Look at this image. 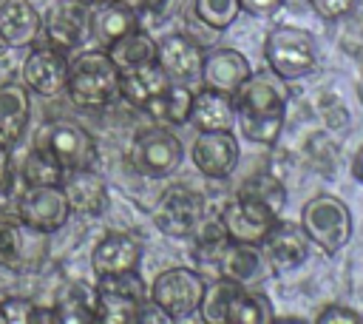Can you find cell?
<instances>
[{
    "label": "cell",
    "mask_w": 363,
    "mask_h": 324,
    "mask_svg": "<svg viewBox=\"0 0 363 324\" xmlns=\"http://www.w3.org/2000/svg\"><path fill=\"white\" fill-rule=\"evenodd\" d=\"M235 122L250 142L275 145L286 119V97L267 77L250 74V80L235 91Z\"/></svg>",
    "instance_id": "6da1fadb"
},
{
    "label": "cell",
    "mask_w": 363,
    "mask_h": 324,
    "mask_svg": "<svg viewBox=\"0 0 363 324\" xmlns=\"http://www.w3.org/2000/svg\"><path fill=\"white\" fill-rule=\"evenodd\" d=\"M201 318L207 324H272L275 313L264 290H252L233 279H218L216 287L204 290Z\"/></svg>",
    "instance_id": "7a4b0ae2"
},
{
    "label": "cell",
    "mask_w": 363,
    "mask_h": 324,
    "mask_svg": "<svg viewBox=\"0 0 363 324\" xmlns=\"http://www.w3.org/2000/svg\"><path fill=\"white\" fill-rule=\"evenodd\" d=\"M65 91L79 108H102L119 94V68L105 48L82 51L68 63Z\"/></svg>",
    "instance_id": "3957f363"
},
{
    "label": "cell",
    "mask_w": 363,
    "mask_h": 324,
    "mask_svg": "<svg viewBox=\"0 0 363 324\" xmlns=\"http://www.w3.org/2000/svg\"><path fill=\"white\" fill-rule=\"evenodd\" d=\"M309 239V244L320 247L323 253H340L352 239V210L343 199L332 193H318L301 207L298 222Z\"/></svg>",
    "instance_id": "277c9868"
},
{
    "label": "cell",
    "mask_w": 363,
    "mask_h": 324,
    "mask_svg": "<svg viewBox=\"0 0 363 324\" xmlns=\"http://www.w3.org/2000/svg\"><path fill=\"white\" fill-rule=\"evenodd\" d=\"M264 60L278 80H301L318 65L315 40L298 26H275L264 40Z\"/></svg>",
    "instance_id": "5b68a950"
},
{
    "label": "cell",
    "mask_w": 363,
    "mask_h": 324,
    "mask_svg": "<svg viewBox=\"0 0 363 324\" xmlns=\"http://www.w3.org/2000/svg\"><path fill=\"white\" fill-rule=\"evenodd\" d=\"M184 148L179 142V136L170 131V125H150L145 131H139L130 142V165L150 179H164L170 176L179 165H182Z\"/></svg>",
    "instance_id": "8992f818"
},
{
    "label": "cell",
    "mask_w": 363,
    "mask_h": 324,
    "mask_svg": "<svg viewBox=\"0 0 363 324\" xmlns=\"http://www.w3.org/2000/svg\"><path fill=\"white\" fill-rule=\"evenodd\" d=\"M204 279L193 267H167L150 284V298L164 310L170 321H184L199 313L204 298Z\"/></svg>",
    "instance_id": "52a82bcc"
},
{
    "label": "cell",
    "mask_w": 363,
    "mask_h": 324,
    "mask_svg": "<svg viewBox=\"0 0 363 324\" xmlns=\"http://www.w3.org/2000/svg\"><path fill=\"white\" fill-rule=\"evenodd\" d=\"M204 219V196L190 185H170L153 205V225L170 239H190Z\"/></svg>",
    "instance_id": "ba28073f"
},
{
    "label": "cell",
    "mask_w": 363,
    "mask_h": 324,
    "mask_svg": "<svg viewBox=\"0 0 363 324\" xmlns=\"http://www.w3.org/2000/svg\"><path fill=\"white\" fill-rule=\"evenodd\" d=\"M218 219H221L230 242L258 244L261 247V242L269 233V227L275 225L278 213L267 202H261V199H255L250 193H238L235 199H230L221 207V216Z\"/></svg>",
    "instance_id": "9c48e42d"
},
{
    "label": "cell",
    "mask_w": 363,
    "mask_h": 324,
    "mask_svg": "<svg viewBox=\"0 0 363 324\" xmlns=\"http://www.w3.org/2000/svg\"><path fill=\"white\" fill-rule=\"evenodd\" d=\"M17 216L37 233H57L68 222L71 205L62 185H28L17 202Z\"/></svg>",
    "instance_id": "30bf717a"
},
{
    "label": "cell",
    "mask_w": 363,
    "mask_h": 324,
    "mask_svg": "<svg viewBox=\"0 0 363 324\" xmlns=\"http://www.w3.org/2000/svg\"><path fill=\"white\" fill-rule=\"evenodd\" d=\"M88 11L85 0H54L45 11L43 31L48 43L60 51H74L88 40Z\"/></svg>",
    "instance_id": "8fae6325"
},
{
    "label": "cell",
    "mask_w": 363,
    "mask_h": 324,
    "mask_svg": "<svg viewBox=\"0 0 363 324\" xmlns=\"http://www.w3.org/2000/svg\"><path fill=\"white\" fill-rule=\"evenodd\" d=\"M190 156L201 176L224 179L238 165V139L233 131H199Z\"/></svg>",
    "instance_id": "7c38bea8"
},
{
    "label": "cell",
    "mask_w": 363,
    "mask_h": 324,
    "mask_svg": "<svg viewBox=\"0 0 363 324\" xmlns=\"http://www.w3.org/2000/svg\"><path fill=\"white\" fill-rule=\"evenodd\" d=\"M62 171H79V168H94L96 162V142L94 136L68 119H57L48 125V145H45Z\"/></svg>",
    "instance_id": "4fadbf2b"
},
{
    "label": "cell",
    "mask_w": 363,
    "mask_h": 324,
    "mask_svg": "<svg viewBox=\"0 0 363 324\" xmlns=\"http://www.w3.org/2000/svg\"><path fill=\"white\" fill-rule=\"evenodd\" d=\"M68 57L65 51L45 45V48H34L26 60H23V85L40 97H57L60 91H65L68 82Z\"/></svg>",
    "instance_id": "5bb4252c"
},
{
    "label": "cell",
    "mask_w": 363,
    "mask_h": 324,
    "mask_svg": "<svg viewBox=\"0 0 363 324\" xmlns=\"http://www.w3.org/2000/svg\"><path fill=\"white\" fill-rule=\"evenodd\" d=\"M204 51L184 34H167L156 40V63L170 82H199Z\"/></svg>",
    "instance_id": "9a60e30c"
},
{
    "label": "cell",
    "mask_w": 363,
    "mask_h": 324,
    "mask_svg": "<svg viewBox=\"0 0 363 324\" xmlns=\"http://www.w3.org/2000/svg\"><path fill=\"white\" fill-rule=\"evenodd\" d=\"M261 247H264V259L272 264V270H295L309 256V239H306L303 227L295 222H284V219H275V225L264 236Z\"/></svg>",
    "instance_id": "2e32d148"
},
{
    "label": "cell",
    "mask_w": 363,
    "mask_h": 324,
    "mask_svg": "<svg viewBox=\"0 0 363 324\" xmlns=\"http://www.w3.org/2000/svg\"><path fill=\"white\" fill-rule=\"evenodd\" d=\"M252 68L247 63V57L235 48H213L204 54L201 60V77L199 82L216 91H224L230 97H235V91L250 80Z\"/></svg>",
    "instance_id": "e0dca14e"
},
{
    "label": "cell",
    "mask_w": 363,
    "mask_h": 324,
    "mask_svg": "<svg viewBox=\"0 0 363 324\" xmlns=\"http://www.w3.org/2000/svg\"><path fill=\"white\" fill-rule=\"evenodd\" d=\"M142 242L130 233H119V230H111L105 233L94 253H91V267L96 276H111V273H125V270H136L139 261H142Z\"/></svg>",
    "instance_id": "ac0fdd59"
},
{
    "label": "cell",
    "mask_w": 363,
    "mask_h": 324,
    "mask_svg": "<svg viewBox=\"0 0 363 324\" xmlns=\"http://www.w3.org/2000/svg\"><path fill=\"white\" fill-rule=\"evenodd\" d=\"M139 26V11L116 3V0H99L88 11V37L96 43V48H108L122 34L133 31Z\"/></svg>",
    "instance_id": "d6986e66"
},
{
    "label": "cell",
    "mask_w": 363,
    "mask_h": 324,
    "mask_svg": "<svg viewBox=\"0 0 363 324\" xmlns=\"http://www.w3.org/2000/svg\"><path fill=\"white\" fill-rule=\"evenodd\" d=\"M62 190L68 196L71 210L82 216H99L108 207V185L94 168L65 171L62 173Z\"/></svg>",
    "instance_id": "ffe728a7"
},
{
    "label": "cell",
    "mask_w": 363,
    "mask_h": 324,
    "mask_svg": "<svg viewBox=\"0 0 363 324\" xmlns=\"http://www.w3.org/2000/svg\"><path fill=\"white\" fill-rule=\"evenodd\" d=\"M196 131H233L235 128V102L230 94L201 85L193 94L190 119Z\"/></svg>",
    "instance_id": "44dd1931"
},
{
    "label": "cell",
    "mask_w": 363,
    "mask_h": 324,
    "mask_svg": "<svg viewBox=\"0 0 363 324\" xmlns=\"http://www.w3.org/2000/svg\"><path fill=\"white\" fill-rule=\"evenodd\" d=\"M43 31V17L28 0H6L0 6V43L9 48H23Z\"/></svg>",
    "instance_id": "7402d4cb"
},
{
    "label": "cell",
    "mask_w": 363,
    "mask_h": 324,
    "mask_svg": "<svg viewBox=\"0 0 363 324\" xmlns=\"http://www.w3.org/2000/svg\"><path fill=\"white\" fill-rule=\"evenodd\" d=\"M193 105V88L184 82H167L159 94H153L145 102V114L159 125H184L190 119Z\"/></svg>",
    "instance_id": "603a6c76"
},
{
    "label": "cell",
    "mask_w": 363,
    "mask_h": 324,
    "mask_svg": "<svg viewBox=\"0 0 363 324\" xmlns=\"http://www.w3.org/2000/svg\"><path fill=\"white\" fill-rule=\"evenodd\" d=\"M264 256L258 253V244H241L230 242L218 256V273L224 279H233L238 284L252 287L264 276Z\"/></svg>",
    "instance_id": "cb8c5ba5"
},
{
    "label": "cell",
    "mask_w": 363,
    "mask_h": 324,
    "mask_svg": "<svg viewBox=\"0 0 363 324\" xmlns=\"http://www.w3.org/2000/svg\"><path fill=\"white\" fill-rule=\"evenodd\" d=\"M28 117H31L28 88L20 82H3L0 85V136L6 142H17L28 128Z\"/></svg>",
    "instance_id": "d4e9b609"
},
{
    "label": "cell",
    "mask_w": 363,
    "mask_h": 324,
    "mask_svg": "<svg viewBox=\"0 0 363 324\" xmlns=\"http://www.w3.org/2000/svg\"><path fill=\"white\" fill-rule=\"evenodd\" d=\"M108 57L116 63L119 71H130V68H142V65H150L156 63V40L142 31L139 26L128 34H122L116 43H111L108 48Z\"/></svg>",
    "instance_id": "484cf974"
},
{
    "label": "cell",
    "mask_w": 363,
    "mask_h": 324,
    "mask_svg": "<svg viewBox=\"0 0 363 324\" xmlns=\"http://www.w3.org/2000/svg\"><path fill=\"white\" fill-rule=\"evenodd\" d=\"M167 74L159 68V63L142 65V68H130V71H119V94L125 97V102H130L133 108H145V102L159 94L167 85Z\"/></svg>",
    "instance_id": "4316f807"
},
{
    "label": "cell",
    "mask_w": 363,
    "mask_h": 324,
    "mask_svg": "<svg viewBox=\"0 0 363 324\" xmlns=\"http://www.w3.org/2000/svg\"><path fill=\"white\" fill-rule=\"evenodd\" d=\"M57 310V318L60 321H68V324H96V290H85V284H77L71 287L60 304L54 307Z\"/></svg>",
    "instance_id": "83f0119b"
},
{
    "label": "cell",
    "mask_w": 363,
    "mask_h": 324,
    "mask_svg": "<svg viewBox=\"0 0 363 324\" xmlns=\"http://www.w3.org/2000/svg\"><path fill=\"white\" fill-rule=\"evenodd\" d=\"M23 182L28 185H62V165L48 148H31L23 162Z\"/></svg>",
    "instance_id": "f1b7e54d"
},
{
    "label": "cell",
    "mask_w": 363,
    "mask_h": 324,
    "mask_svg": "<svg viewBox=\"0 0 363 324\" xmlns=\"http://www.w3.org/2000/svg\"><path fill=\"white\" fill-rule=\"evenodd\" d=\"M0 313H3V324H57V310L51 307H40L34 304L31 298H6L0 304Z\"/></svg>",
    "instance_id": "f546056e"
},
{
    "label": "cell",
    "mask_w": 363,
    "mask_h": 324,
    "mask_svg": "<svg viewBox=\"0 0 363 324\" xmlns=\"http://www.w3.org/2000/svg\"><path fill=\"white\" fill-rule=\"evenodd\" d=\"M99 284L96 290L102 293H113L130 301H145L150 296V287L145 284V279L139 276V270H125V273H111V276H96Z\"/></svg>",
    "instance_id": "4dcf8cb0"
},
{
    "label": "cell",
    "mask_w": 363,
    "mask_h": 324,
    "mask_svg": "<svg viewBox=\"0 0 363 324\" xmlns=\"http://www.w3.org/2000/svg\"><path fill=\"white\" fill-rule=\"evenodd\" d=\"M238 11H241L238 0H193V14H196L204 26H210V28H216V31L230 28V26L235 23Z\"/></svg>",
    "instance_id": "1f68e13d"
},
{
    "label": "cell",
    "mask_w": 363,
    "mask_h": 324,
    "mask_svg": "<svg viewBox=\"0 0 363 324\" xmlns=\"http://www.w3.org/2000/svg\"><path fill=\"white\" fill-rule=\"evenodd\" d=\"M241 193H250V196H255V199H261V202H267L275 213L281 210V205L286 202V190L281 188V182L278 179H272V176H252V179H247L244 182V188H241Z\"/></svg>",
    "instance_id": "d6a6232c"
},
{
    "label": "cell",
    "mask_w": 363,
    "mask_h": 324,
    "mask_svg": "<svg viewBox=\"0 0 363 324\" xmlns=\"http://www.w3.org/2000/svg\"><path fill=\"white\" fill-rule=\"evenodd\" d=\"M193 239H196V250L199 253L210 250L213 256H221V250L230 244V236H227L221 219H216V222H204L201 219L199 227H196V233H193Z\"/></svg>",
    "instance_id": "836d02e7"
},
{
    "label": "cell",
    "mask_w": 363,
    "mask_h": 324,
    "mask_svg": "<svg viewBox=\"0 0 363 324\" xmlns=\"http://www.w3.org/2000/svg\"><path fill=\"white\" fill-rule=\"evenodd\" d=\"M17 247H20L17 225L11 219H0V267L17 256Z\"/></svg>",
    "instance_id": "e575fe53"
},
{
    "label": "cell",
    "mask_w": 363,
    "mask_h": 324,
    "mask_svg": "<svg viewBox=\"0 0 363 324\" xmlns=\"http://www.w3.org/2000/svg\"><path fill=\"white\" fill-rule=\"evenodd\" d=\"M309 6L323 20H340V17H346V14L354 11L357 0H309Z\"/></svg>",
    "instance_id": "d590c367"
},
{
    "label": "cell",
    "mask_w": 363,
    "mask_h": 324,
    "mask_svg": "<svg viewBox=\"0 0 363 324\" xmlns=\"http://www.w3.org/2000/svg\"><path fill=\"white\" fill-rule=\"evenodd\" d=\"M318 324H360L363 321V315L360 313H354L352 307H343V304H329V307H323L320 313H318V318H315Z\"/></svg>",
    "instance_id": "8d00e7d4"
},
{
    "label": "cell",
    "mask_w": 363,
    "mask_h": 324,
    "mask_svg": "<svg viewBox=\"0 0 363 324\" xmlns=\"http://www.w3.org/2000/svg\"><path fill=\"white\" fill-rule=\"evenodd\" d=\"M14 185V162H11V142L0 136V193H9Z\"/></svg>",
    "instance_id": "74e56055"
},
{
    "label": "cell",
    "mask_w": 363,
    "mask_h": 324,
    "mask_svg": "<svg viewBox=\"0 0 363 324\" xmlns=\"http://www.w3.org/2000/svg\"><path fill=\"white\" fill-rule=\"evenodd\" d=\"M284 3L286 0H238L241 11L250 14V17H269L278 9H284Z\"/></svg>",
    "instance_id": "f35d334b"
},
{
    "label": "cell",
    "mask_w": 363,
    "mask_h": 324,
    "mask_svg": "<svg viewBox=\"0 0 363 324\" xmlns=\"http://www.w3.org/2000/svg\"><path fill=\"white\" fill-rule=\"evenodd\" d=\"M352 176L363 185V145L354 151V156H352Z\"/></svg>",
    "instance_id": "ab89813d"
},
{
    "label": "cell",
    "mask_w": 363,
    "mask_h": 324,
    "mask_svg": "<svg viewBox=\"0 0 363 324\" xmlns=\"http://www.w3.org/2000/svg\"><path fill=\"white\" fill-rule=\"evenodd\" d=\"M170 0H145V11H162Z\"/></svg>",
    "instance_id": "60d3db41"
},
{
    "label": "cell",
    "mask_w": 363,
    "mask_h": 324,
    "mask_svg": "<svg viewBox=\"0 0 363 324\" xmlns=\"http://www.w3.org/2000/svg\"><path fill=\"white\" fill-rule=\"evenodd\" d=\"M116 3H122V6H128V9H133V11H145V0H116Z\"/></svg>",
    "instance_id": "b9f144b4"
},
{
    "label": "cell",
    "mask_w": 363,
    "mask_h": 324,
    "mask_svg": "<svg viewBox=\"0 0 363 324\" xmlns=\"http://www.w3.org/2000/svg\"><path fill=\"white\" fill-rule=\"evenodd\" d=\"M0 324H3V313H0Z\"/></svg>",
    "instance_id": "7bdbcfd3"
}]
</instances>
